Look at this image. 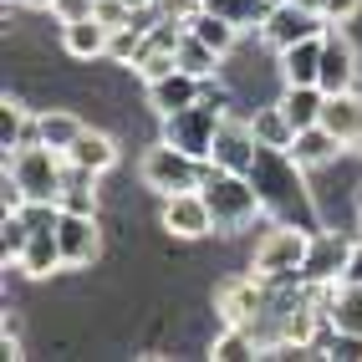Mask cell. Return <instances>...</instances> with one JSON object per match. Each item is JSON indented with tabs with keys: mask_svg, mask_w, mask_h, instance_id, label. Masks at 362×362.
<instances>
[{
	"mask_svg": "<svg viewBox=\"0 0 362 362\" xmlns=\"http://www.w3.org/2000/svg\"><path fill=\"white\" fill-rule=\"evenodd\" d=\"M199 194H204L220 235H235V230L255 225V214L265 209V194L255 189V174H235V168H214V163L204 168Z\"/></svg>",
	"mask_w": 362,
	"mask_h": 362,
	"instance_id": "obj_1",
	"label": "cell"
},
{
	"mask_svg": "<svg viewBox=\"0 0 362 362\" xmlns=\"http://www.w3.org/2000/svg\"><path fill=\"white\" fill-rule=\"evenodd\" d=\"M6 174L16 179V189L26 199H62L66 189V153H57L52 143H21L6 158Z\"/></svg>",
	"mask_w": 362,
	"mask_h": 362,
	"instance_id": "obj_2",
	"label": "cell"
},
{
	"mask_svg": "<svg viewBox=\"0 0 362 362\" xmlns=\"http://www.w3.org/2000/svg\"><path fill=\"white\" fill-rule=\"evenodd\" d=\"M204 168H209L204 158H194V153L174 148V143H158V148L143 153L138 179L148 184L158 199H168V194H184V189H199V184H204Z\"/></svg>",
	"mask_w": 362,
	"mask_h": 362,
	"instance_id": "obj_3",
	"label": "cell"
},
{
	"mask_svg": "<svg viewBox=\"0 0 362 362\" xmlns=\"http://www.w3.org/2000/svg\"><path fill=\"white\" fill-rule=\"evenodd\" d=\"M220 123H225V112L199 98L194 107H179V112L163 117V143H174V148H184V153H194V158L209 163L214 138H220Z\"/></svg>",
	"mask_w": 362,
	"mask_h": 362,
	"instance_id": "obj_4",
	"label": "cell"
},
{
	"mask_svg": "<svg viewBox=\"0 0 362 362\" xmlns=\"http://www.w3.org/2000/svg\"><path fill=\"white\" fill-rule=\"evenodd\" d=\"M306 250H311V235H306V230H291V225H281V230H271V235L255 245L250 271H255L260 281H291V276H301Z\"/></svg>",
	"mask_w": 362,
	"mask_h": 362,
	"instance_id": "obj_5",
	"label": "cell"
},
{
	"mask_svg": "<svg viewBox=\"0 0 362 362\" xmlns=\"http://www.w3.org/2000/svg\"><path fill=\"white\" fill-rule=\"evenodd\" d=\"M322 31H327V16L296 6V0H276L271 16H265V26H260V36L271 41L276 52H286V46H296L306 36H322Z\"/></svg>",
	"mask_w": 362,
	"mask_h": 362,
	"instance_id": "obj_6",
	"label": "cell"
},
{
	"mask_svg": "<svg viewBox=\"0 0 362 362\" xmlns=\"http://www.w3.org/2000/svg\"><path fill=\"white\" fill-rule=\"evenodd\" d=\"M271 281H260L255 271L250 276H240V281H225L220 291H214V311L225 317V327H245L255 322L265 306H271V291H265Z\"/></svg>",
	"mask_w": 362,
	"mask_h": 362,
	"instance_id": "obj_7",
	"label": "cell"
},
{
	"mask_svg": "<svg viewBox=\"0 0 362 362\" xmlns=\"http://www.w3.org/2000/svg\"><path fill=\"white\" fill-rule=\"evenodd\" d=\"M322 322L337 332V337H352L362 342V281H332L322 286Z\"/></svg>",
	"mask_w": 362,
	"mask_h": 362,
	"instance_id": "obj_8",
	"label": "cell"
},
{
	"mask_svg": "<svg viewBox=\"0 0 362 362\" xmlns=\"http://www.w3.org/2000/svg\"><path fill=\"white\" fill-rule=\"evenodd\" d=\"M255 158H260V138H255V128L225 117V123H220V138H214L209 163H214V168H235V174H255Z\"/></svg>",
	"mask_w": 362,
	"mask_h": 362,
	"instance_id": "obj_9",
	"label": "cell"
},
{
	"mask_svg": "<svg viewBox=\"0 0 362 362\" xmlns=\"http://www.w3.org/2000/svg\"><path fill=\"white\" fill-rule=\"evenodd\" d=\"M357 82V52L352 41L342 36V26H327L322 36V71H317V87L322 92H347Z\"/></svg>",
	"mask_w": 362,
	"mask_h": 362,
	"instance_id": "obj_10",
	"label": "cell"
},
{
	"mask_svg": "<svg viewBox=\"0 0 362 362\" xmlns=\"http://www.w3.org/2000/svg\"><path fill=\"white\" fill-rule=\"evenodd\" d=\"M163 230L179 235V240H199V235L214 230V214H209L199 189H184V194H168L163 199Z\"/></svg>",
	"mask_w": 362,
	"mask_h": 362,
	"instance_id": "obj_11",
	"label": "cell"
},
{
	"mask_svg": "<svg viewBox=\"0 0 362 362\" xmlns=\"http://www.w3.org/2000/svg\"><path fill=\"white\" fill-rule=\"evenodd\" d=\"M57 245H62V260L66 265H92L103 250V240H98V214H71L62 209V220H57Z\"/></svg>",
	"mask_w": 362,
	"mask_h": 362,
	"instance_id": "obj_12",
	"label": "cell"
},
{
	"mask_svg": "<svg viewBox=\"0 0 362 362\" xmlns=\"http://www.w3.org/2000/svg\"><path fill=\"white\" fill-rule=\"evenodd\" d=\"M199 98H204V77H194V71H184V66H174L168 77L148 82V107H153L158 117L179 112V107H194Z\"/></svg>",
	"mask_w": 362,
	"mask_h": 362,
	"instance_id": "obj_13",
	"label": "cell"
},
{
	"mask_svg": "<svg viewBox=\"0 0 362 362\" xmlns=\"http://www.w3.org/2000/svg\"><path fill=\"white\" fill-rule=\"evenodd\" d=\"M347 255H352V245H347L342 235H317V240H311V250H306L301 276L311 286H332V281L347 276Z\"/></svg>",
	"mask_w": 362,
	"mask_h": 362,
	"instance_id": "obj_14",
	"label": "cell"
},
{
	"mask_svg": "<svg viewBox=\"0 0 362 362\" xmlns=\"http://www.w3.org/2000/svg\"><path fill=\"white\" fill-rule=\"evenodd\" d=\"M107 41H112V26L103 16H82V21H66L62 26V46H66V57H77V62L107 57Z\"/></svg>",
	"mask_w": 362,
	"mask_h": 362,
	"instance_id": "obj_15",
	"label": "cell"
},
{
	"mask_svg": "<svg viewBox=\"0 0 362 362\" xmlns=\"http://www.w3.org/2000/svg\"><path fill=\"white\" fill-rule=\"evenodd\" d=\"M342 148H347V143L337 138V133H327L322 123H311V128H301V133H296V143L286 148V158H291L296 168H322V163H332Z\"/></svg>",
	"mask_w": 362,
	"mask_h": 362,
	"instance_id": "obj_16",
	"label": "cell"
},
{
	"mask_svg": "<svg viewBox=\"0 0 362 362\" xmlns=\"http://www.w3.org/2000/svg\"><path fill=\"white\" fill-rule=\"evenodd\" d=\"M327 36V31H322ZM322 36H306L296 46H286L281 57V82L286 87H306V82H317V71H322Z\"/></svg>",
	"mask_w": 362,
	"mask_h": 362,
	"instance_id": "obj_17",
	"label": "cell"
},
{
	"mask_svg": "<svg viewBox=\"0 0 362 362\" xmlns=\"http://www.w3.org/2000/svg\"><path fill=\"white\" fill-rule=\"evenodd\" d=\"M322 128L327 133H337L352 148V138H357V128H362V98L347 87V92H327V103H322Z\"/></svg>",
	"mask_w": 362,
	"mask_h": 362,
	"instance_id": "obj_18",
	"label": "cell"
},
{
	"mask_svg": "<svg viewBox=\"0 0 362 362\" xmlns=\"http://www.w3.org/2000/svg\"><path fill=\"white\" fill-rule=\"evenodd\" d=\"M62 245H57V230H31V240H26V250H21V260H16V271L21 276H31V281H41V276H52V271H62Z\"/></svg>",
	"mask_w": 362,
	"mask_h": 362,
	"instance_id": "obj_19",
	"label": "cell"
},
{
	"mask_svg": "<svg viewBox=\"0 0 362 362\" xmlns=\"http://www.w3.org/2000/svg\"><path fill=\"white\" fill-rule=\"evenodd\" d=\"M66 163L87 168V174H107V168L117 163V143H112L107 133H98V128H82L77 143L66 148Z\"/></svg>",
	"mask_w": 362,
	"mask_h": 362,
	"instance_id": "obj_20",
	"label": "cell"
},
{
	"mask_svg": "<svg viewBox=\"0 0 362 362\" xmlns=\"http://www.w3.org/2000/svg\"><path fill=\"white\" fill-rule=\"evenodd\" d=\"M250 128H255V138H260V148H271V153H286V148L296 143V123L286 117L281 103H276V107H260Z\"/></svg>",
	"mask_w": 362,
	"mask_h": 362,
	"instance_id": "obj_21",
	"label": "cell"
},
{
	"mask_svg": "<svg viewBox=\"0 0 362 362\" xmlns=\"http://www.w3.org/2000/svg\"><path fill=\"white\" fill-rule=\"evenodd\" d=\"M322 103H327V92H322L317 82H306V87H286V92H281V107H286V117L296 123V133L311 128V123H322Z\"/></svg>",
	"mask_w": 362,
	"mask_h": 362,
	"instance_id": "obj_22",
	"label": "cell"
},
{
	"mask_svg": "<svg viewBox=\"0 0 362 362\" xmlns=\"http://www.w3.org/2000/svg\"><path fill=\"white\" fill-rule=\"evenodd\" d=\"M62 209L71 214H98V174H87V168L66 163V189H62Z\"/></svg>",
	"mask_w": 362,
	"mask_h": 362,
	"instance_id": "obj_23",
	"label": "cell"
},
{
	"mask_svg": "<svg viewBox=\"0 0 362 362\" xmlns=\"http://www.w3.org/2000/svg\"><path fill=\"white\" fill-rule=\"evenodd\" d=\"M189 31H194V36H199L204 46H214V52H220V57L230 52L235 41H240V26H235V21L214 16V11H204V6H199L194 16H189Z\"/></svg>",
	"mask_w": 362,
	"mask_h": 362,
	"instance_id": "obj_24",
	"label": "cell"
},
{
	"mask_svg": "<svg viewBox=\"0 0 362 362\" xmlns=\"http://www.w3.org/2000/svg\"><path fill=\"white\" fill-rule=\"evenodd\" d=\"M77 133H82V117H77V112H62V107H57V112H41V117H36V138L52 143L57 153H66L71 143H77Z\"/></svg>",
	"mask_w": 362,
	"mask_h": 362,
	"instance_id": "obj_25",
	"label": "cell"
},
{
	"mask_svg": "<svg viewBox=\"0 0 362 362\" xmlns=\"http://www.w3.org/2000/svg\"><path fill=\"white\" fill-rule=\"evenodd\" d=\"M271 6H276V0H209L204 11L235 21L240 31H260V26H265V16H271Z\"/></svg>",
	"mask_w": 362,
	"mask_h": 362,
	"instance_id": "obj_26",
	"label": "cell"
},
{
	"mask_svg": "<svg viewBox=\"0 0 362 362\" xmlns=\"http://www.w3.org/2000/svg\"><path fill=\"white\" fill-rule=\"evenodd\" d=\"M143 46H148V26L143 21H128V26H112V41H107V62L117 66H133L143 57Z\"/></svg>",
	"mask_w": 362,
	"mask_h": 362,
	"instance_id": "obj_27",
	"label": "cell"
},
{
	"mask_svg": "<svg viewBox=\"0 0 362 362\" xmlns=\"http://www.w3.org/2000/svg\"><path fill=\"white\" fill-rule=\"evenodd\" d=\"M179 66L209 82L214 71H220V52H214V46H204L194 31H184V36H179Z\"/></svg>",
	"mask_w": 362,
	"mask_h": 362,
	"instance_id": "obj_28",
	"label": "cell"
},
{
	"mask_svg": "<svg viewBox=\"0 0 362 362\" xmlns=\"http://www.w3.org/2000/svg\"><path fill=\"white\" fill-rule=\"evenodd\" d=\"M255 352H260V347H255V337H250L245 327H230L220 342L209 347V357H214V362H240V357H255Z\"/></svg>",
	"mask_w": 362,
	"mask_h": 362,
	"instance_id": "obj_29",
	"label": "cell"
},
{
	"mask_svg": "<svg viewBox=\"0 0 362 362\" xmlns=\"http://www.w3.org/2000/svg\"><path fill=\"white\" fill-rule=\"evenodd\" d=\"M26 240H31V225L21 220V209H6V225H0V255H6V265H11V260H21Z\"/></svg>",
	"mask_w": 362,
	"mask_h": 362,
	"instance_id": "obj_30",
	"label": "cell"
},
{
	"mask_svg": "<svg viewBox=\"0 0 362 362\" xmlns=\"http://www.w3.org/2000/svg\"><path fill=\"white\" fill-rule=\"evenodd\" d=\"M52 16L62 21H82V16H98V0H52Z\"/></svg>",
	"mask_w": 362,
	"mask_h": 362,
	"instance_id": "obj_31",
	"label": "cell"
},
{
	"mask_svg": "<svg viewBox=\"0 0 362 362\" xmlns=\"http://www.w3.org/2000/svg\"><path fill=\"white\" fill-rule=\"evenodd\" d=\"M357 11H362V0H327V11H322V16H327V26H347Z\"/></svg>",
	"mask_w": 362,
	"mask_h": 362,
	"instance_id": "obj_32",
	"label": "cell"
},
{
	"mask_svg": "<svg viewBox=\"0 0 362 362\" xmlns=\"http://www.w3.org/2000/svg\"><path fill=\"white\" fill-rule=\"evenodd\" d=\"M347 281H362V240H357L352 255H347Z\"/></svg>",
	"mask_w": 362,
	"mask_h": 362,
	"instance_id": "obj_33",
	"label": "cell"
},
{
	"mask_svg": "<svg viewBox=\"0 0 362 362\" xmlns=\"http://www.w3.org/2000/svg\"><path fill=\"white\" fill-rule=\"evenodd\" d=\"M0 357H21V342H16L11 327H6V342H0Z\"/></svg>",
	"mask_w": 362,
	"mask_h": 362,
	"instance_id": "obj_34",
	"label": "cell"
},
{
	"mask_svg": "<svg viewBox=\"0 0 362 362\" xmlns=\"http://www.w3.org/2000/svg\"><path fill=\"white\" fill-rule=\"evenodd\" d=\"M296 6H306V11H317V16H322V11H327V0H296Z\"/></svg>",
	"mask_w": 362,
	"mask_h": 362,
	"instance_id": "obj_35",
	"label": "cell"
},
{
	"mask_svg": "<svg viewBox=\"0 0 362 362\" xmlns=\"http://www.w3.org/2000/svg\"><path fill=\"white\" fill-rule=\"evenodd\" d=\"M21 6H31V11H52V0H21Z\"/></svg>",
	"mask_w": 362,
	"mask_h": 362,
	"instance_id": "obj_36",
	"label": "cell"
},
{
	"mask_svg": "<svg viewBox=\"0 0 362 362\" xmlns=\"http://www.w3.org/2000/svg\"><path fill=\"white\" fill-rule=\"evenodd\" d=\"M352 153H362V128H357V138H352Z\"/></svg>",
	"mask_w": 362,
	"mask_h": 362,
	"instance_id": "obj_37",
	"label": "cell"
},
{
	"mask_svg": "<svg viewBox=\"0 0 362 362\" xmlns=\"http://www.w3.org/2000/svg\"><path fill=\"white\" fill-rule=\"evenodd\" d=\"M357 209H362V184H357Z\"/></svg>",
	"mask_w": 362,
	"mask_h": 362,
	"instance_id": "obj_38",
	"label": "cell"
},
{
	"mask_svg": "<svg viewBox=\"0 0 362 362\" xmlns=\"http://www.w3.org/2000/svg\"><path fill=\"white\" fill-rule=\"evenodd\" d=\"M357 230H362V209H357Z\"/></svg>",
	"mask_w": 362,
	"mask_h": 362,
	"instance_id": "obj_39",
	"label": "cell"
},
{
	"mask_svg": "<svg viewBox=\"0 0 362 362\" xmlns=\"http://www.w3.org/2000/svg\"><path fill=\"white\" fill-rule=\"evenodd\" d=\"M199 6H209V0H199Z\"/></svg>",
	"mask_w": 362,
	"mask_h": 362,
	"instance_id": "obj_40",
	"label": "cell"
}]
</instances>
